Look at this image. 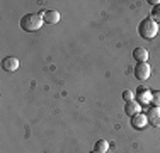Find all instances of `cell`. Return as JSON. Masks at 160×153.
<instances>
[{"mask_svg":"<svg viewBox=\"0 0 160 153\" xmlns=\"http://www.w3.org/2000/svg\"><path fill=\"white\" fill-rule=\"evenodd\" d=\"M152 104L155 107H160V90L152 92Z\"/></svg>","mask_w":160,"mask_h":153,"instance_id":"4fadbf2b","label":"cell"},{"mask_svg":"<svg viewBox=\"0 0 160 153\" xmlns=\"http://www.w3.org/2000/svg\"><path fill=\"white\" fill-rule=\"evenodd\" d=\"M94 150L99 151V153H106L109 150V143L106 140H97L96 141V146H94Z\"/></svg>","mask_w":160,"mask_h":153,"instance_id":"8fae6325","label":"cell"},{"mask_svg":"<svg viewBox=\"0 0 160 153\" xmlns=\"http://www.w3.org/2000/svg\"><path fill=\"white\" fill-rule=\"evenodd\" d=\"M147 114H143V112H138L136 116H133L131 117V126L135 129H143V128H147Z\"/></svg>","mask_w":160,"mask_h":153,"instance_id":"8992f818","label":"cell"},{"mask_svg":"<svg viewBox=\"0 0 160 153\" xmlns=\"http://www.w3.org/2000/svg\"><path fill=\"white\" fill-rule=\"evenodd\" d=\"M150 65L148 63H136L135 67V76L138 80H147L150 76Z\"/></svg>","mask_w":160,"mask_h":153,"instance_id":"277c9868","label":"cell"},{"mask_svg":"<svg viewBox=\"0 0 160 153\" xmlns=\"http://www.w3.org/2000/svg\"><path fill=\"white\" fill-rule=\"evenodd\" d=\"M133 58L138 61V63H147L148 51L145 48H135V49H133Z\"/></svg>","mask_w":160,"mask_h":153,"instance_id":"ba28073f","label":"cell"},{"mask_svg":"<svg viewBox=\"0 0 160 153\" xmlns=\"http://www.w3.org/2000/svg\"><path fill=\"white\" fill-rule=\"evenodd\" d=\"M2 68L5 72H16L19 68V60L16 56H5L2 60Z\"/></svg>","mask_w":160,"mask_h":153,"instance_id":"5b68a950","label":"cell"},{"mask_svg":"<svg viewBox=\"0 0 160 153\" xmlns=\"http://www.w3.org/2000/svg\"><path fill=\"white\" fill-rule=\"evenodd\" d=\"M123 99H124L126 102L133 101V92H131V90H124V92H123Z\"/></svg>","mask_w":160,"mask_h":153,"instance_id":"5bb4252c","label":"cell"},{"mask_svg":"<svg viewBox=\"0 0 160 153\" xmlns=\"http://www.w3.org/2000/svg\"><path fill=\"white\" fill-rule=\"evenodd\" d=\"M124 112H126L129 117L136 116V114L140 112V104H138L136 101H129V102H126V106H124Z\"/></svg>","mask_w":160,"mask_h":153,"instance_id":"9c48e42d","label":"cell"},{"mask_svg":"<svg viewBox=\"0 0 160 153\" xmlns=\"http://www.w3.org/2000/svg\"><path fill=\"white\" fill-rule=\"evenodd\" d=\"M136 99H138V104H148V102H152V94L148 92V89L142 87L136 94Z\"/></svg>","mask_w":160,"mask_h":153,"instance_id":"30bf717a","label":"cell"},{"mask_svg":"<svg viewBox=\"0 0 160 153\" xmlns=\"http://www.w3.org/2000/svg\"><path fill=\"white\" fill-rule=\"evenodd\" d=\"M90 153H99V151H96V150H94V151H90Z\"/></svg>","mask_w":160,"mask_h":153,"instance_id":"9a60e30c","label":"cell"},{"mask_svg":"<svg viewBox=\"0 0 160 153\" xmlns=\"http://www.w3.org/2000/svg\"><path fill=\"white\" fill-rule=\"evenodd\" d=\"M158 32V24L155 21H152V17H147L140 22L138 26V34L143 39H153Z\"/></svg>","mask_w":160,"mask_h":153,"instance_id":"7a4b0ae2","label":"cell"},{"mask_svg":"<svg viewBox=\"0 0 160 153\" xmlns=\"http://www.w3.org/2000/svg\"><path fill=\"white\" fill-rule=\"evenodd\" d=\"M43 19L46 24H56V22H60V12L58 10H46V12H43Z\"/></svg>","mask_w":160,"mask_h":153,"instance_id":"52a82bcc","label":"cell"},{"mask_svg":"<svg viewBox=\"0 0 160 153\" xmlns=\"http://www.w3.org/2000/svg\"><path fill=\"white\" fill-rule=\"evenodd\" d=\"M147 121L153 128H160V107H150L147 111Z\"/></svg>","mask_w":160,"mask_h":153,"instance_id":"3957f363","label":"cell"},{"mask_svg":"<svg viewBox=\"0 0 160 153\" xmlns=\"http://www.w3.org/2000/svg\"><path fill=\"white\" fill-rule=\"evenodd\" d=\"M150 15H152V21H155L157 24H160V3L152 9V14Z\"/></svg>","mask_w":160,"mask_h":153,"instance_id":"7c38bea8","label":"cell"},{"mask_svg":"<svg viewBox=\"0 0 160 153\" xmlns=\"http://www.w3.org/2000/svg\"><path fill=\"white\" fill-rule=\"evenodd\" d=\"M43 24H44L43 14H38V12L26 14L24 17L21 19V27H22V31H26V32H36V31L41 29Z\"/></svg>","mask_w":160,"mask_h":153,"instance_id":"6da1fadb","label":"cell"}]
</instances>
